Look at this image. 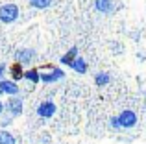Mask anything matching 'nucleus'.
Returning <instances> with one entry per match:
<instances>
[{"label":"nucleus","mask_w":146,"mask_h":144,"mask_svg":"<svg viewBox=\"0 0 146 144\" xmlns=\"http://www.w3.org/2000/svg\"><path fill=\"white\" fill-rule=\"evenodd\" d=\"M19 15H21V11H19V6L17 4H2L0 6V22H4V24H11V22H15L19 18Z\"/></svg>","instance_id":"1"},{"label":"nucleus","mask_w":146,"mask_h":144,"mask_svg":"<svg viewBox=\"0 0 146 144\" xmlns=\"http://www.w3.org/2000/svg\"><path fill=\"white\" fill-rule=\"evenodd\" d=\"M22 111H24V102H22L21 96H11L9 100L6 102V113L9 116H21Z\"/></svg>","instance_id":"2"},{"label":"nucleus","mask_w":146,"mask_h":144,"mask_svg":"<svg viewBox=\"0 0 146 144\" xmlns=\"http://www.w3.org/2000/svg\"><path fill=\"white\" fill-rule=\"evenodd\" d=\"M33 59H35V50L33 48H19V50H15V63H19V65L28 67L32 65Z\"/></svg>","instance_id":"3"},{"label":"nucleus","mask_w":146,"mask_h":144,"mask_svg":"<svg viewBox=\"0 0 146 144\" xmlns=\"http://www.w3.org/2000/svg\"><path fill=\"white\" fill-rule=\"evenodd\" d=\"M56 111H57V107H56V104H54L52 100H44V102H41V104L37 105V116H41L43 120L52 118V116L56 115Z\"/></svg>","instance_id":"4"},{"label":"nucleus","mask_w":146,"mask_h":144,"mask_svg":"<svg viewBox=\"0 0 146 144\" xmlns=\"http://www.w3.org/2000/svg\"><path fill=\"white\" fill-rule=\"evenodd\" d=\"M0 92L2 94H7V96H19L21 92V87L13 81V79H2L0 81Z\"/></svg>","instance_id":"5"},{"label":"nucleus","mask_w":146,"mask_h":144,"mask_svg":"<svg viewBox=\"0 0 146 144\" xmlns=\"http://www.w3.org/2000/svg\"><path fill=\"white\" fill-rule=\"evenodd\" d=\"M118 120H120V126L122 127L129 129V127H133L137 124V115L133 111H129V109H126V111H122L120 115H118Z\"/></svg>","instance_id":"6"},{"label":"nucleus","mask_w":146,"mask_h":144,"mask_svg":"<svg viewBox=\"0 0 146 144\" xmlns=\"http://www.w3.org/2000/svg\"><path fill=\"white\" fill-rule=\"evenodd\" d=\"M94 7L98 13H111L115 9L113 0H94Z\"/></svg>","instance_id":"7"},{"label":"nucleus","mask_w":146,"mask_h":144,"mask_svg":"<svg viewBox=\"0 0 146 144\" xmlns=\"http://www.w3.org/2000/svg\"><path fill=\"white\" fill-rule=\"evenodd\" d=\"M24 79L30 81V85H37L41 81V70L39 69H28L24 72Z\"/></svg>","instance_id":"8"},{"label":"nucleus","mask_w":146,"mask_h":144,"mask_svg":"<svg viewBox=\"0 0 146 144\" xmlns=\"http://www.w3.org/2000/svg\"><path fill=\"white\" fill-rule=\"evenodd\" d=\"M24 69H22V65H19V63H15L13 67L9 69V76H11V79H13L15 83H19L21 79H24Z\"/></svg>","instance_id":"9"},{"label":"nucleus","mask_w":146,"mask_h":144,"mask_svg":"<svg viewBox=\"0 0 146 144\" xmlns=\"http://www.w3.org/2000/svg\"><path fill=\"white\" fill-rule=\"evenodd\" d=\"M70 69L74 70V72H78V74H85V72H87V61L78 55V57L70 63Z\"/></svg>","instance_id":"10"},{"label":"nucleus","mask_w":146,"mask_h":144,"mask_svg":"<svg viewBox=\"0 0 146 144\" xmlns=\"http://www.w3.org/2000/svg\"><path fill=\"white\" fill-rule=\"evenodd\" d=\"M76 57H78V46H72L70 50L67 52V54H63V55H61V59H59V61L63 63V65H68V67H70V63L74 61Z\"/></svg>","instance_id":"11"},{"label":"nucleus","mask_w":146,"mask_h":144,"mask_svg":"<svg viewBox=\"0 0 146 144\" xmlns=\"http://www.w3.org/2000/svg\"><path fill=\"white\" fill-rule=\"evenodd\" d=\"M0 144H17V139L11 131L0 129Z\"/></svg>","instance_id":"12"},{"label":"nucleus","mask_w":146,"mask_h":144,"mask_svg":"<svg viewBox=\"0 0 146 144\" xmlns=\"http://www.w3.org/2000/svg\"><path fill=\"white\" fill-rule=\"evenodd\" d=\"M109 81H111V76L107 74V72H98V74L94 76V83H96L98 87H104V85H107Z\"/></svg>","instance_id":"13"},{"label":"nucleus","mask_w":146,"mask_h":144,"mask_svg":"<svg viewBox=\"0 0 146 144\" xmlns=\"http://www.w3.org/2000/svg\"><path fill=\"white\" fill-rule=\"evenodd\" d=\"M30 6L35 7V9H46L50 7V4H52V0H28Z\"/></svg>","instance_id":"14"},{"label":"nucleus","mask_w":146,"mask_h":144,"mask_svg":"<svg viewBox=\"0 0 146 144\" xmlns=\"http://www.w3.org/2000/svg\"><path fill=\"white\" fill-rule=\"evenodd\" d=\"M41 81H43V83H56L57 79L54 78L52 72H41Z\"/></svg>","instance_id":"15"},{"label":"nucleus","mask_w":146,"mask_h":144,"mask_svg":"<svg viewBox=\"0 0 146 144\" xmlns=\"http://www.w3.org/2000/svg\"><path fill=\"white\" fill-rule=\"evenodd\" d=\"M11 122H13V116H9V115H4L2 118H0V129H6L7 126H11Z\"/></svg>","instance_id":"16"},{"label":"nucleus","mask_w":146,"mask_h":144,"mask_svg":"<svg viewBox=\"0 0 146 144\" xmlns=\"http://www.w3.org/2000/svg\"><path fill=\"white\" fill-rule=\"evenodd\" d=\"M50 72H52V74H54V78H56L57 81L65 78V70H63V69H59V67H54V69L50 70Z\"/></svg>","instance_id":"17"},{"label":"nucleus","mask_w":146,"mask_h":144,"mask_svg":"<svg viewBox=\"0 0 146 144\" xmlns=\"http://www.w3.org/2000/svg\"><path fill=\"white\" fill-rule=\"evenodd\" d=\"M109 127L111 129H120V120H118V116H111L109 118Z\"/></svg>","instance_id":"18"},{"label":"nucleus","mask_w":146,"mask_h":144,"mask_svg":"<svg viewBox=\"0 0 146 144\" xmlns=\"http://www.w3.org/2000/svg\"><path fill=\"white\" fill-rule=\"evenodd\" d=\"M6 70H7L6 63H0V81H2V79H6V78H4V76H6Z\"/></svg>","instance_id":"19"},{"label":"nucleus","mask_w":146,"mask_h":144,"mask_svg":"<svg viewBox=\"0 0 146 144\" xmlns=\"http://www.w3.org/2000/svg\"><path fill=\"white\" fill-rule=\"evenodd\" d=\"M37 144H50V137H48V135H43V137L39 139V142H37Z\"/></svg>","instance_id":"20"},{"label":"nucleus","mask_w":146,"mask_h":144,"mask_svg":"<svg viewBox=\"0 0 146 144\" xmlns=\"http://www.w3.org/2000/svg\"><path fill=\"white\" fill-rule=\"evenodd\" d=\"M4 111H6V104H4V102H0V118L4 116Z\"/></svg>","instance_id":"21"},{"label":"nucleus","mask_w":146,"mask_h":144,"mask_svg":"<svg viewBox=\"0 0 146 144\" xmlns=\"http://www.w3.org/2000/svg\"><path fill=\"white\" fill-rule=\"evenodd\" d=\"M0 96H2V92H0Z\"/></svg>","instance_id":"22"}]
</instances>
